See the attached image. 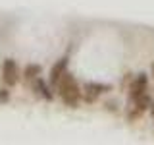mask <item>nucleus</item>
Segmentation results:
<instances>
[{
	"instance_id": "f257e3e1",
	"label": "nucleus",
	"mask_w": 154,
	"mask_h": 145,
	"mask_svg": "<svg viewBox=\"0 0 154 145\" xmlns=\"http://www.w3.org/2000/svg\"><path fill=\"white\" fill-rule=\"evenodd\" d=\"M58 91H60V97H62V101L67 105V106H77L79 105V101H81V89H79V85H77V81H75V77L71 76V74H66L58 79Z\"/></svg>"
},
{
	"instance_id": "f03ea898",
	"label": "nucleus",
	"mask_w": 154,
	"mask_h": 145,
	"mask_svg": "<svg viewBox=\"0 0 154 145\" xmlns=\"http://www.w3.org/2000/svg\"><path fill=\"white\" fill-rule=\"evenodd\" d=\"M2 79H4V83L10 85V87H14L17 83V64H16V60H12V58L4 60V64H2Z\"/></svg>"
},
{
	"instance_id": "7ed1b4c3",
	"label": "nucleus",
	"mask_w": 154,
	"mask_h": 145,
	"mask_svg": "<svg viewBox=\"0 0 154 145\" xmlns=\"http://www.w3.org/2000/svg\"><path fill=\"white\" fill-rule=\"evenodd\" d=\"M146 85H148L146 76L141 74V76H139L137 79L131 83V91H129V97H131V101H135L137 97H141L143 93H146Z\"/></svg>"
},
{
	"instance_id": "20e7f679",
	"label": "nucleus",
	"mask_w": 154,
	"mask_h": 145,
	"mask_svg": "<svg viewBox=\"0 0 154 145\" xmlns=\"http://www.w3.org/2000/svg\"><path fill=\"white\" fill-rule=\"evenodd\" d=\"M67 62H69V60H67V56H64V58H60V60H58L56 64L52 66V70H50V83H52V85H56L58 79H60V77L66 74Z\"/></svg>"
},
{
	"instance_id": "39448f33",
	"label": "nucleus",
	"mask_w": 154,
	"mask_h": 145,
	"mask_svg": "<svg viewBox=\"0 0 154 145\" xmlns=\"http://www.w3.org/2000/svg\"><path fill=\"white\" fill-rule=\"evenodd\" d=\"M85 91H87V101H94L100 93L108 91V87H106V85H100V83H87L85 85Z\"/></svg>"
},
{
	"instance_id": "423d86ee",
	"label": "nucleus",
	"mask_w": 154,
	"mask_h": 145,
	"mask_svg": "<svg viewBox=\"0 0 154 145\" xmlns=\"http://www.w3.org/2000/svg\"><path fill=\"white\" fill-rule=\"evenodd\" d=\"M135 105H137V110H139V112L146 110L148 105H150V97H148V93H143L141 97H137V99H135Z\"/></svg>"
},
{
	"instance_id": "0eeeda50",
	"label": "nucleus",
	"mask_w": 154,
	"mask_h": 145,
	"mask_svg": "<svg viewBox=\"0 0 154 145\" xmlns=\"http://www.w3.org/2000/svg\"><path fill=\"white\" fill-rule=\"evenodd\" d=\"M38 74H41V66H35V64H31V66H27L25 68V77H37Z\"/></svg>"
},
{
	"instance_id": "6e6552de",
	"label": "nucleus",
	"mask_w": 154,
	"mask_h": 145,
	"mask_svg": "<svg viewBox=\"0 0 154 145\" xmlns=\"http://www.w3.org/2000/svg\"><path fill=\"white\" fill-rule=\"evenodd\" d=\"M37 83H38V87H41V93H42V97H45V99H52V93H48V89H46V85H45V83H42V81H41V79H38V81H37Z\"/></svg>"
},
{
	"instance_id": "1a4fd4ad",
	"label": "nucleus",
	"mask_w": 154,
	"mask_h": 145,
	"mask_svg": "<svg viewBox=\"0 0 154 145\" xmlns=\"http://www.w3.org/2000/svg\"><path fill=\"white\" fill-rule=\"evenodd\" d=\"M152 76H154V64H152Z\"/></svg>"
},
{
	"instance_id": "9d476101",
	"label": "nucleus",
	"mask_w": 154,
	"mask_h": 145,
	"mask_svg": "<svg viewBox=\"0 0 154 145\" xmlns=\"http://www.w3.org/2000/svg\"><path fill=\"white\" fill-rule=\"evenodd\" d=\"M152 114H154V108H152Z\"/></svg>"
}]
</instances>
